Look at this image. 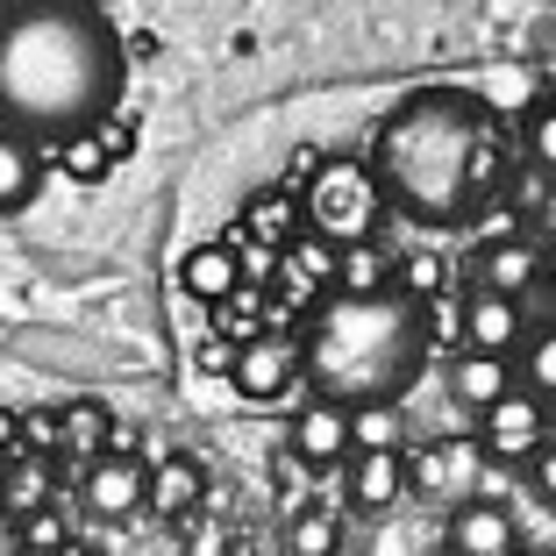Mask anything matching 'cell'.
Instances as JSON below:
<instances>
[{
  "label": "cell",
  "instance_id": "6da1fadb",
  "mask_svg": "<svg viewBox=\"0 0 556 556\" xmlns=\"http://www.w3.org/2000/svg\"><path fill=\"white\" fill-rule=\"evenodd\" d=\"M122 36L108 8L79 0H29L0 15V122L43 143L86 136L122 108Z\"/></svg>",
  "mask_w": 556,
  "mask_h": 556
},
{
  "label": "cell",
  "instance_id": "7a4b0ae2",
  "mask_svg": "<svg viewBox=\"0 0 556 556\" xmlns=\"http://www.w3.org/2000/svg\"><path fill=\"white\" fill-rule=\"evenodd\" d=\"M500 172H507L500 115L464 86L407 93L371 136V179L386 207L407 214L414 229H464L492 200Z\"/></svg>",
  "mask_w": 556,
  "mask_h": 556
},
{
  "label": "cell",
  "instance_id": "3957f363",
  "mask_svg": "<svg viewBox=\"0 0 556 556\" xmlns=\"http://www.w3.org/2000/svg\"><path fill=\"white\" fill-rule=\"evenodd\" d=\"M421 364H428V307L400 286L328 293L300 336V378L314 386V400H336V407L407 400Z\"/></svg>",
  "mask_w": 556,
  "mask_h": 556
},
{
  "label": "cell",
  "instance_id": "277c9868",
  "mask_svg": "<svg viewBox=\"0 0 556 556\" xmlns=\"http://www.w3.org/2000/svg\"><path fill=\"white\" fill-rule=\"evenodd\" d=\"M378 214H386V193H378L371 164L336 157V164H321V172H314V186H307V222L321 236H336V243H371Z\"/></svg>",
  "mask_w": 556,
  "mask_h": 556
},
{
  "label": "cell",
  "instance_id": "5b68a950",
  "mask_svg": "<svg viewBox=\"0 0 556 556\" xmlns=\"http://www.w3.org/2000/svg\"><path fill=\"white\" fill-rule=\"evenodd\" d=\"M485 442L471 435H450L435 442V450H421V457H407L414 471V492H428V500H442V507H464V500H478V478H485Z\"/></svg>",
  "mask_w": 556,
  "mask_h": 556
},
{
  "label": "cell",
  "instance_id": "8992f818",
  "mask_svg": "<svg viewBox=\"0 0 556 556\" xmlns=\"http://www.w3.org/2000/svg\"><path fill=\"white\" fill-rule=\"evenodd\" d=\"M478 442H485L492 464H528L549 442V407H542L528 386H514L507 400H492L485 414H478Z\"/></svg>",
  "mask_w": 556,
  "mask_h": 556
},
{
  "label": "cell",
  "instance_id": "52a82bcc",
  "mask_svg": "<svg viewBox=\"0 0 556 556\" xmlns=\"http://www.w3.org/2000/svg\"><path fill=\"white\" fill-rule=\"evenodd\" d=\"M79 500H86L93 521H129V514H143V500H150V471L136 457L100 450V457L86 464V478H79Z\"/></svg>",
  "mask_w": 556,
  "mask_h": 556
},
{
  "label": "cell",
  "instance_id": "ba28073f",
  "mask_svg": "<svg viewBox=\"0 0 556 556\" xmlns=\"http://www.w3.org/2000/svg\"><path fill=\"white\" fill-rule=\"evenodd\" d=\"M542 271H549V250L535 236H500V243L478 250V286L500 300H521V307L542 293Z\"/></svg>",
  "mask_w": 556,
  "mask_h": 556
},
{
  "label": "cell",
  "instance_id": "9c48e42d",
  "mask_svg": "<svg viewBox=\"0 0 556 556\" xmlns=\"http://www.w3.org/2000/svg\"><path fill=\"white\" fill-rule=\"evenodd\" d=\"M528 343V307L521 300H500L485 286H471L464 300V350H485V357H521Z\"/></svg>",
  "mask_w": 556,
  "mask_h": 556
},
{
  "label": "cell",
  "instance_id": "30bf717a",
  "mask_svg": "<svg viewBox=\"0 0 556 556\" xmlns=\"http://www.w3.org/2000/svg\"><path fill=\"white\" fill-rule=\"evenodd\" d=\"M450 549L457 556H521V521L500 500H464V507H450Z\"/></svg>",
  "mask_w": 556,
  "mask_h": 556
},
{
  "label": "cell",
  "instance_id": "8fae6325",
  "mask_svg": "<svg viewBox=\"0 0 556 556\" xmlns=\"http://www.w3.org/2000/svg\"><path fill=\"white\" fill-rule=\"evenodd\" d=\"M229 378H236V393H243V400H278L300 378V343H286V336H257V343L236 350Z\"/></svg>",
  "mask_w": 556,
  "mask_h": 556
},
{
  "label": "cell",
  "instance_id": "7c38bea8",
  "mask_svg": "<svg viewBox=\"0 0 556 556\" xmlns=\"http://www.w3.org/2000/svg\"><path fill=\"white\" fill-rule=\"evenodd\" d=\"M442 378H450V400H457L464 414H485L492 400H507L514 386H521L514 357H485V350H457V357L442 364Z\"/></svg>",
  "mask_w": 556,
  "mask_h": 556
},
{
  "label": "cell",
  "instance_id": "4fadbf2b",
  "mask_svg": "<svg viewBox=\"0 0 556 556\" xmlns=\"http://www.w3.org/2000/svg\"><path fill=\"white\" fill-rule=\"evenodd\" d=\"M350 500H357L364 514H386L400 507L414 492V471H407V450H350Z\"/></svg>",
  "mask_w": 556,
  "mask_h": 556
},
{
  "label": "cell",
  "instance_id": "5bb4252c",
  "mask_svg": "<svg viewBox=\"0 0 556 556\" xmlns=\"http://www.w3.org/2000/svg\"><path fill=\"white\" fill-rule=\"evenodd\" d=\"M293 457L300 464H343L350 457V407L336 400H307L293 421Z\"/></svg>",
  "mask_w": 556,
  "mask_h": 556
},
{
  "label": "cell",
  "instance_id": "9a60e30c",
  "mask_svg": "<svg viewBox=\"0 0 556 556\" xmlns=\"http://www.w3.org/2000/svg\"><path fill=\"white\" fill-rule=\"evenodd\" d=\"M36 186H43V150L0 122V214H22L36 200Z\"/></svg>",
  "mask_w": 556,
  "mask_h": 556
},
{
  "label": "cell",
  "instance_id": "2e32d148",
  "mask_svg": "<svg viewBox=\"0 0 556 556\" xmlns=\"http://www.w3.org/2000/svg\"><path fill=\"white\" fill-rule=\"evenodd\" d=\"M200 500H207V478H200L193 457H164V464H150V500H143V507H157L164 521H186Z\"/></svg>",
  "mask_w": 556,
  "mask_h": 556
},
{
  "label": "cell",
  "instance_id": "e0dca14e",
  "mask_svg": "<svg viewBox=\"0 0 556 556\" xmlns=\"http://www.w3.org/2000/svg\"><path fill=\"white\" fill-rule=\"evenodd\" d=\"M236 278H243V264H236V250L229 243H200V250H186V264H179V286L193 300H236Z\"/></svg>",
  "mask_w": 556,
  "mask_h": 556
},
{
  "label": "cell",
  "instance_id": "ac0fdd59",
  "mask_svg": "<svg viewBox=\"0 0 556 556\" xmlns=\"http://www.w3.org/2000/svg\"><path fill=\"white\" fill-rule=\"evenodd\" d=\"M386 286H393V250H378V243L336 250V293H386Z\"/></svg>",
  "mask_w": 556,
  "mask_h": 556
},
{
  "label": "cell",
  "instance_id": "d6986e66",
  "mask_svg": "<svg viewBox=\"0 0 556 556\" xmlns=\"http://www.w3.org/2000/svg\"><path fill=\"white\" fill-rule=\"evenodd\" d=\"M286 549L293 556H343V521L328 507H300L293 528H286Z\"/></svg>",
  "mask_w": 556,
  "mask_h": 556
},
{
  "label": "cell",
  "instance_id": "ffe728a7",
  "mask_svg": "<svg viewBox=\"0 0 556 556\" xmlns=\"http://www.w3.org/2000/svg\"><path fill=\"white\" fill-rule=\"evenodd\" d=\"M514 371H521V386L542 400V407H556V321L542 328V336H528V343H521Z\"/></svg>",
  "mask_w": 556,
  "mask_h": 556
},
{
  "label": "cell",
  "instance_id": "44dd1931",
  "mask_svg": "<svg viewBox=\"0 0 556 556\" xmlns=\"http://www.w3.org/2000/svg\"><path fill=\"white\" fill-rule=\"evenodd\" d=\"M407 421H400V400H378V407H350V450H400Z\"/></svg>",
  "mask_w": 556,
  "mask_h": 556
},
{
  "label": "cell",
  "instance_id": "7402d4cb",
  "mask_svg": "<svg viewBox=\"0 0 556 556\" xmlns=\"http://www.w3.org/2000/svg\"><path fill=\"white\" fill-rule=\"evenodd\" d=\"M50 500V478L36 457H8V471H0V507L8 514H43Z\"/></svg>",
  "mask_w": 556,
  "mask_h": 556
},
{
  "label": "cell",
  "instance_id": "603a6c76",
  "mask_svg": "<svg viewBox=\"0 0 556 556\" xmlns=\"http://www.w3.org/2000/svg\"><path fill=\"white\" fill-rule=\"evenodd\" d=\"M521 143H528V164H535L542 179L556 186V100H542L535 115H528V136H521Z\"/></svg>",
  "mask_w": 556,
  "mask_h": 556
},
{
  "label": "cell",
  "instance_id": "cb8c5ba5",
  "mask_svg": "<svg viewBox=\"0 0 556 556\" xmlns=\"http://www.w3.org/2000/svg\"><path fill=\"white\" fill-rule=\"evenodd\" d=\"M58 164H65L72 179H100L115 157H108V143H100L93 129H86V136H65V143H58Z\"/></svg>",
  "mask_w": 556,
  "mask_h": 556
},
{
  "label": "cell",
  "instance_id": "d4e9b609",
  "mask_svg": "<svg viewBox=\"0 0 556 556\" xmlns=\"http://www.w3.org/2000/svg\"><path fill=\"white\" fill-rule=\"evenodd\" d=\"M528 471H535V492H542V500H549V507H556V435L542 442L535 457H528Z\"/></svg>",
  "mask_w": 556,
  "mask_h": 556
},
{
  "label": "cell",
  "instance_id": "484cf974",
  "mask_svg": "<svg viewBox=\"0 0 556 556\" xmlns=\"http://www.w3.org/2000/svg\"><path fill=\"white\" fill-rule=\"evenodd\" d=\"M100 143H108V157H129V150H136V136H129V122H122V115H108V122H100Z\"/></svg>",
  "mask_w": 556,
  "mask_h": 556
},
{
  "label": "cell",
  "instance_id": "4316f807",
  "mask_svg": "<svg viewBox=\"0 0 556 556\" xmlns=\"http://www.w3.org/2000/svg\"><path fill=\"white\" fill-rule=\"evenodd\" d=\"M222 549H229V542L214 535V528H200V535H193V542H186V556H222Z\"/></svg>",
  "mask_w": 556,
  "mask_h": 556
},
{
  "label": "cell",
  "instance_id": "83f0119b",
  "mask_svg": "<svg viewBox=\"0 0 556 556\" xmlns=\"http://www.w3.org/2000/svg\"><path fill=\"white\" fill-rule=\"evenodd\" d=\"M0 450H15V414H0Z\"/></svg>",
  "mask_w": 556,
  "mask_h": 556
},
{
  "label": "cell",
  "instance_id": "f1b7e54d",
  "mask_svg": "<svg viewBox=\"0 0 556 556\" xmlns=\"http://www.w3.org/2000/svg\"><path fill=\"white\" fill-rule=\"evenodd\" d=\"M542 293L556 300V250H549V271H542Z\"/></svg>",
  "mask_w": 556,
  "mask_h": 556
},
{
  "label": "cell",
  "instance_id": "f546056e",
  "mask_svg": "<svg viewBox=\"0 0 556 556\" xmlns=\"http://www.w3.org/2000/svg\"><path fill=\"white\" fill-rule=\"evenodd\" d=\"M15 8H29V0H0V15H15Z\"/></svg>",
  "mask_w": 556,
  "mask_h": 556
},
{
  "label": "cell",
  "instance_id": "4dcf8cb0",
  "mask_svg": "<svg viewBox=\"0 0 556 556\" xmlns=\"http://www.w3.org/2000/svg\"><path fill=\"white\" fill-rule=\"evenodd\" d=\"M79 8H108V0H79Z\"/></svg>",
  "mask_w": 556,
  "mask_h": 556
},
{
  "label": "cell",
  "instance_id": "1f68e13d",
  "mask_svg": "<svg viewBox=\"0 0 556 556\" xmlns=\"http://www.w3.org/2000/svg\"><path fill=\"white\" fill-rule=\"evenodd\" d=\"M435 556H457V549H435Z\"/></svg>",
  "mask_w": 556,
  "mask_h": 556
},
{
  "label": "cell",
  "instance_id": "d6a6232c",
  "mask_svg": "<svg viewBox=\"0 0 556 556\" xmlns=\"http://www.w3.org/2000/svg\"><path fill=\"white\" fill-rule=\"evenodd\" d=\"M65 556H86V549H65Z\"/></svg>",
  "mask_w": 556,
  "mask_h": 556
},
{
  "label": "cell",
  "instance_id": "836d02e7",
  "mask_svg": "<svg viewBox=\"0 0 556 556\" xmlns=\"http://www.w3.org/2000/svg\"><path fill=\"white\" fill-rule=\"evenodd\" d=\"M343 556H350V549H343Z\"/></svg>",
  "mask_w": 556,
  "mask_h": 556
}]
</instances>
